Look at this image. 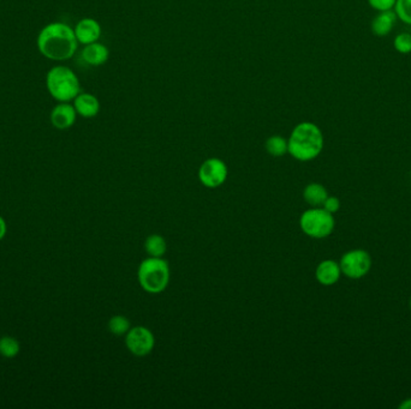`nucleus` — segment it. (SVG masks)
<instances>
[{"label": "nucleus", "mask_w": 411, "mask_h": 409, "mask_svg": "<svg viewBox=\"0 0 411 409\" xmlns=\"http://www.w3.org/2000/svg\"><path fill=\"white\" fill-rule=\"evenodd\" d=\"M169 263L164 258L148 257L138 267L137 277L142 288L147 293L159 294L164 292L169 283Z\"/></svg>", "instance_id": "nucleus-3"}, {"label": "nucleus", "mask_w": 411, "mask_h": 409, "mask_svg": "<svg viewBox=\"0 0 411 409\" xmlns=\"http://www.w3.org/2000/svg\"><path fill=\"white\" fill-rule=\"evenodd\" d=\"M131 325L128 318L121 315L113 316L109 321V333L113 334L114 336H124L129 331Z\"/></svg>", "instance_id": "nucleus-19"}, {"label": "nucleus", "mask_w": 411, "mask_h": 409, "mask_svg": "<svg viewBox=\"0 0 411 409\" xmlns=\"http://www.w3.org/2000/svg\"><path fill=\"white\" fill-rule=\"evenodd\" d=\"M125 346L133 355L145 357L152 353L155 346V337L148 328L135 326L130 328L125 335Z\"/></svg>", "instance_id": "nucleus-7"}, {"label": "nucleus", "mask_w": 411, "mask_h": 409, "mask_svg": "<svg viewBox=\"0 0 411 409\" xmlns=\"http://www.w3.org/2000/svg\"><path fill=\"white\" fill-rule=\"evenodd\" d=\"M6 232H8L6 221L4 220V217L0 216V241L4 239L5 236H6Z\"/></svg>", "instance_id": "nucleus-24"}, {"label": "nucleus", "mask_w": 411, "mask_h": 409, "mask_svg": "<svg viewBox=\"0 0 411 409\" xmlns=\"http://www.w3.org/2000/svg\"><path fill=\"white\" fill-rule=\"evenodd\" d=\"M373 260L371 253L362 249L350 250L342 255L339 265L344 276L350 280H359L371 271Z\"/></svg>", "instance_id": "nucleus-6"}, {"label": "nucleus", "mask_w": 411, "mask_h": 409, "mask_svg": "<svg viewBox=\"0 0 411 409\" xmlns=\"http://www.w3.org/2000/svg\"><path fill=\"white\" fill-rule=\"evenodd\" d=\"M327 197H328V193H327L326 188L318 183L308 184L303 190L304 201L313 208L323 207V202L326 201Z\"/></svg>", "instance_id": "nucleus-15"}, {"label": "nucleus", "mask_w": 411, "mask_h": 409, "mask_svg": "<svg viewBox=\"0 0 411 409\" xmlns=\"http://www.w3.org/2000/svg\"><path fill=\"white\" fill-rule=\"evenodd\" d=\"M73 29L64 23H51L41 30L37 37V49L42 56L54 61H68L77 49Z\"/></svg>", "instance_id": "nucleus-1"}, {"label": "nucleus", "mask_w": 411, "mask_h": 409, "mask_svg": "<svg viewBox=\"0 0 411 409\" xmlns=\"http://www.w3.org/2000/svg\"><path fill=\"white\" fill-rule=\"evenodd\" d=\"M78 42L83 44L97 42L101 37V27L97 20L93 18H83L77 23L76 28L73 29Z\"/></svg>", "instance_id": "nucleus-11"}, {"label": "nucleus", "mask_w": 411, "mask_h": 409, "mask_svg": "<svg viewBox=\"0 0 411 409\" xmlns=\"http://www.w3.org/2000/svg\"><path fill=\"white\" fill-rule=\"evenodd\" d=\"M76 109L68 102L56 106L51 113V123L58 130H66L73 126L76 121Z\"/></svg>", "instance_id": "nucleus-10"}, {"label": "nucleus", "mask_w": 411, "mask_h": 409, "mask_svg": "<svg viewBox=\"0 0 411 409\" xmlns=\"http://www.w3.org/2000/svg\"><path fill=\"white\" fill-rule=\"evenodd\" d=\"M325 138L321 128L311 121H303L294 126L287 141L289 154L301 162L315 160L321 154Z\"/></svg>", "instance_id": "nucleus-2"}, {"label": "nucleus", "mask_w": 411, "mask_h": 409, "mask_svg": "<svg viewBox=\"0 0 411 409\" xmlns=\"http://www.w3.org/2000/svg\"><path fill=\"white\" fill-rule=\"evenodd\" d=\"M267 153L270 157H280L289 153L287 141L282 136H272L266 141Z\"/></svg>", "instance_id": "nucleus-17"}, {"label": "nucleus", "mask_w": 411, "mask_h": 409, "mask_svg": "<svg viewBox=\"0 0 411 409\" xmlns=\"http://www.w3.org/2000/svg\"><path fill=\"white\" fill-rule=\"evenodd\" d=\"M399 409H411V397L410 398H405L404 401L399 403Z\"/></svg>", "instance_id": "nucleus-25"}, {"label": "nucleus", "mask_w": 411, "mask_h": 409, "mask_svg": "<svg viewBox=\"0 0 411 409\" xmlns=\"http://www.w3.org/2000/svg\"><path fill=\"white\" fill-rule=\"evenodd\" d=\"M299 227L308 237L325 239L335 231V220L333 214L328 213L323 207L311 208L299 217Z\"/></svg>", "instance_id": "nucleus-5"}, {"label": "nucleus", "mask_w": 411, "mask_h": 409, "mask_svg": "<svg viewBox=\"0 0 411 409\" xmlns=\"http://www.w3.org/2000/svg\"><path fill=\"white\" fill-rule=\"evenodd\" d=\"M397 20H398V17L395 15V10L378 13V15L371 20V32L376 37H387L395 28Z\"/></svg>", "instance_id": "nucleus-12"}, {"label": "nucleus", "mask_w": 411, "mask_h": 409, "mask_svg": "<svg viewBox=\"0 0 411 409\" xmlns=\"http://www.w3.org/2000/svg\"><path fill=\"white\" fill-rule=\"evenodd\" d=\"M145 252L150 255V257H157V258H162L167 251V244L166 240L162 236L159 234H153L147 238L145 241Z\"/></svg>", "instance_id": "nucleus-16"}, {"label": "nucleus", "mask_w": 411, "mask_h": 409, "mask_svg": "<svg viewBox=\"0 0 411 409\" xmlns=\"http://www.w3.org/2000/svg\"><path fill=\"white\" fill-rule=\"evenodd\" d=\"M323 208L330 214L338 213L340 209V201L338 197L328 196L326 201L323 202Z\"/></svg>", "instance_id": "nucleus-23"}, {"label": "nucleus", "mask_w": 411, "mask_h": 409, "mask_svg": "<svg viewBox=\"0 0 411 409\" xmlns=\"http://www.w3.org/2000/svg\"><path fill=\"white\" fill-rule=\"evenodd\" d=\"M46 85L53 99L68 102L80 94V80L76 73L66 66H54L46 77Z\"/></svg>", "instance_id": "nucleus-4"}, {"label": "nucleus", "mask_w": 411, "mask_h": 409, "mask_svg": "<svg viewBox=\"0 0 411 409\" xmlns=\"http://www.w3.org/2000/svg\"><path fill=\"white\" fill-rule=\"evenodd\" d=\"M20 345L17 338L13 336L0 337V355L13 359L20 353Z\"/></svg>", "instance_id": "nucleus-18"}, {"label": "nucleus", "mask_w": 411, "mask_h": 409, "mask_svg": "<svg viewBox=\"0 0 411 409\" xmlns=\"http://www.w3.org/2000/svg\"><path fill=\"white\" fill-rule=\"evenodd\" d=\"M393 10L398 20H402L404 25H411V0H397Z\"/></svg>", "instance_id": "nucleus-21"}, {"label": "nucleus", "mask_w": 411, "mask_h": 409, "mask_svg": "<svg viewBox=\"0 0 411 409\" xmlns=\"http://www.w3.org/2000/svg\"><path fill=\"white\" fill-rule=\"evenodd\" d=\"M342 275V269H340L339 262L333 261V260H325L321 263H318L315 270V277L318 283L326 287L335 285L340 280Z\"/></svg>", "instance_id": "nucleus-9"}, {"label": "nucleus", "mask_w": 411, "mask_h": 409, "mask_svg": "<svg viewBox=\"0 0 411 409\" xmlns=\"http://www.w3.org/2000/svg\"><path fill=\"white\" fill-rule=\"evenodd\" d=\"M367 1L369 6L378 13L393 10L397 3V0H367Z\"/></svg>", "instance_id": "nucleus-22"}, {"label": "nucleus", "mask_w": 411, "mask_h": 409, "mask_svg": "<svg viewBox=\"0 0 411 409\" xmlns=\"http://www.w3.org/2000/svg\"><path fill=\"white\" fill-rule=\"evenodd\" d=\"M82 58L87 64L99 66L105 64L109 59V49L97 41L93 44H85V49L82 51Z\"/></svg>", "instance_id": "nucleus-14"}, {"label": "nucleus", "mask_w": 411, "mask_h": 409, "mask_svg": "<svg viewBox=\"0 0 411 409\" xmlns=\"http://www.w3.org/2000/svg\"><path fill=\"white\" fill-rule=\"evenodd\" d=\"M227 166L220 159H208L202 164L198 169V179L201 184L208 189H215L222 186L227 179Z\"/></svg>", "instance_id": "nucleus-8"}, {"label": "nucleus", "mask_w": 411, "mask_h": 409, "mask_svg": "<svg viewBox=\"0 0 411 409\" xmlns=\"http://www.w3.org/2000/svg\"><path fill=\"white\" fill-rule=\"evenodd\" d=\"M409 309H410V311H411V298H410V300H409Z\"/></svg>", "instance_id": "nucleus-26"}, {"label": "nucleus", "mask_w": 411, "mask_h": 409, "mask_svg": "<svg viewBox=\"0 0 411 409\" xmlns=\"http://www.w3.org/2000/svg\"><path fill=\"white\" fill-rule=\"evenodd\" d=\"M393 47L399 54H410L411 32H399L393 39Z\"/></svg>", "instance_id": "nucleus-20"}, {"label": "nucleus", "mask_w": 411, "mask_h": 409, "mask_svg": "<svg viewBox=\"0 0 411 409\" xmlns=\"http://www.w3.org/2000/svg\"><path fill=\"white\" fill-rule=\"evenodd\" d=\"M73 107L76 109L77 114L83 118H94L100 111V102L92 94L80 92L73 99Z\"/></svg>", "instance_id": "nucleus-13"}]
</instances>
